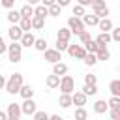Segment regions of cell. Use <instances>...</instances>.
Returning <instances> with one entry per match:
<instances>
[{"instance_id": "6da1fadb", "label": "cell", "mask_w": 120, "mask_h": 120, "mask_svg": "<svg viewBox=\"0 0 120 120\" xmlns=\"http://www.w3.org/2000/svg\"><path fill=\"white\" fill-rule=\"evenodd\" d=\"M21 84H22V75L21 73H13L9 77V81H8V84H6V90L9 94H17L19 88H21Z\"/></svg>"}, {"instance_id": "7a4b0ae2", "label": "cell", "mask_w": 120, "mask_h": 120, "mask_svg": "<svg viewBox=\"0 0 120 120\" xmlns=\"http://www.w3.org/2000/svg\"><path fill=\"white\" fill-rule=\"evenodd\" d=\"M90 4H92V8H94V11H96L98 17H107L109 15V8L105 6L103 0H92Z\"/></svg>"}, {"instance_id": "3957f363", "label": "cell", "mask_w": 120, "mask_h": 120, "mask_svg": "<svg viewBox=\"0 0 120 120\" xmlns=\"http://www.w3.org/2000/svg\"><path fill=\"white\" fill-rule=\"evenodd\" d=\"M21 43H17V41H13L11 45H9V60L11 62H19L21 60Z\"/></svg>"}, {"instance_id": "277c9868", "label": "cell", "mask_w": 120, "mask_h": 120, "mask_svg": "<svg viewBox=\"0 0 120 120\" xmlns=\"http://www.w3.org/2000/svg\"><path fill=\"white\" fill-rule=\"evenodd\" d=\"M58 84H60V90H62L64 94H69V92L73 90V84H75V82H73V79H71L69 75H64Z\"/></svg>"}, {"instance_id": "5b68a950", "label": "cell", "mask_w": 120, "mask_h": 120, "mask_svg": "<svg viewBox=\"0 0 120 120\" xmlns=\"http://www.w3.org/2000/svg\"><path fill=\"white\" fill-rule=\"evenodd\" d=\"M68 24H69V28L75 32V34H79L84 26H82V22H81V19L79 17H69V21H68Z\"/></svg>"}, {"instance_id": "8992f818", "label": "cell", "mask_w": 120, "mask_h": 120, "mask_svg": "<svg viewBox=\"0 0 120 120\" xmlns=\"http://www.w3.org/2000/svg\"><path fill=\"white\" fill-rule=\"evenodd\" d=\"M68 51H69L71 56H77V58H84V54H86V51H84L81 45H69Z\"/></svg>"}, {"instance_id": "52a82bcc", "label": "cell", "mask_w": 120, "mask_h": 120, "mask_svg": "<svg viewBox=\"0 0 120 120\" xmlns=\"http://www.w3.org/2000/svg\"><path fill=\"white\" fill-rule=\"evenodd\" d=\"M45 60L49 62H60V51H52V49H47L45 51Z\"/></svg>"}, {"instance_id": "ba28073f", "label": "cell", "mask_w": 120, "mask_h": 120, "mask_svg": "<svg viewBox=\"0 0 120 120\" xmlns=\"http://www.w3.org/2000/svg\"><path fill=\"white\" fill-rule=\"evenodd\" d=\"M22 111H24L26 114H32V112L36 111V103L32 101V98H26V99H24V103H22Z\"/></svg>"}, {"instance_id": "9c48e42d", "label": "cell", "mask_w": 120, "mask_h": 120, "mask_svg": "<svg viewBox=\"0 0 120 120\" xmlns=\"http://www.w3.org/2000/svg\"><path fill=\"white\" fill-rule=\"evenodd\" d=\"M19 114H21V111H19V105H17V103H9L8 116H9L11 120H17V118H19Z\"/></svg>"}, {"instance_id": "30bf717a", "label": "cell", "mask_w": 120, "mask_h": 120, "mask_svg": "<svg viewBox=\"0 0 120 120\" xmlns=\"http://www.w3.org/2000/svg\"><path fill=\"white\" fill-rule=\"evenodd\" d=\"M34 41H36V38H34L30 32H26V34H22V36H21V45H24V47L34 45Z\"/></svg>"}, {"instance_id": "8fae6325", "label": "cell", "mask_w": 120, "mask_h": 120, "mask_svg": "<svg viewBox=\"0 0 120 120\" xmlns=\"http://www.w3.org/2000/svg\"><path fill=\"white\" fill-rule=\"evenodd\" d=\"M21 36H22V30H21V26H11L9 28V38L13 39V41H17V39H21Z\"/></svg>"}, {"instance_id": "7c38bea8", "label": "cell", "mask_w": 120, "mask_h": 120, "mask_svg": "<svg viewBox=\"0 0 120 120\" xmlns=\"http://www.w3.org/2000/svg\"><path fill=\"white\" fill-rule=\"evenodd\" d=\"M96 52H98V56H96L98 60H109V56H111V54H109V51L105 49V45H99Z\"/></svg>"}, {"instance_id": "4fadbf2b", "label": "cell", "mask_w": 120, "mask_h": 120, "mask_svg": "<svg viewBox=\"0 0 120 120\" xmlns=\"http://www.w3.org/2000/svg\"><path fill=\"white\" fill-rule=\"evenodd\" d=\"M98 24H99V28H101V32H109L111 28H112V22L107 19V17H103L101 21H98Z\"/></svg>"}, {"instance_id": "5bb4252c", "label": "cell", "mask_w": 120, "mask_h": 120, "mask_svg": "<svg viewBox=\"0 0 120 120\" xmlns=\"http://www.w3.org/2000/svg\"><path fill=\"white\" fill-rule=\"evenodd\" d=\"M71 101H73L75 105H84V103H86V96H84L82 92H75V96L71 98Z\"/></svg>"}, {"instance_id": "9a60e30c", "label": "cell", "mask_w": 120, "mask_h": 120, "mask_svg": "<svg viewBox=\"0 0 120 120\" xmlns=\"http://www.w3.org/2000/svg\"><path fill=\"white\" fill-rule=\"evenodd\" d=\"M58 82H60V75H49L47 77V86L49 88H54V86H58Z\"/></svg>"}, {"instance_id": "2e32d148", "label": "cell", "mask_w": 120, "mask_h": 120, "mask_svg": "<svg viewBox=\"0 0 120 120\" xmlns=\"http://www.w3.org/2000/svg\"><path fill=\"white\" fill-rule=\"evenodd\" d=\"M96 41H98V45H107V43L111 41V36H109L107 32H101V34L96 38Z\"/></svg>"}, {"instance_id": "e0dca14e", "label": "cell", "mask_w": 120, "mask_h": 120, "mask_svg": "<svg viewBox=\"0 0 120 120\" xmlns=\"http://www.w3.org/2000/svg\"><path fill=\"white\" fill-rule=\"evenodd\" d=\"M19 92H21V96L26 99V98H32V94H34V90H32V86H22L21 84V88H19Z\"/></svg>"}, {"instance_id": "ac0fdd59", "label": "cell", "mask_w": 120, "mask_h": 120, "mask_svg": "<svg viewBox=\"0 0 120 120\" xmlns=\"http://www.w3.org/2000/svg\"><path fill=\"white\" fill-rule=\"evenodd\" d=\"M66 71H68L66 64H62V62H54V73H56V75H64Z\"/></svg>"}, {"instance_id": "d6986e66", "label": "cell", "mask_w": 120, "mask_h": 120, "mask_svg": "<svg viewBox=\"0 0 120 120\" xmlns=\"http://www.w3.org/2000/svg\"><path fill=\"white\" fill-rule=\"evenodd\" d=\"M32 15H34V9H32V6H30V4H26V6L21 9V17H28V19H30Z\"/></svg>"}, {"instance_id": "ffe728a7", "label": "cell", "mask_w": 120, "mask_h": 120, "mask_svg": "<svg viewBox=\"0 0 120 120\" xmlns=\"http://www.w3.org/2000/svg\"><path fill=\"white\" fill-rule=\"evenodd\" d=\"M43 19H45V17H39V15H36V17L30 21V26H34V28H41V26H43Z\"/></svg>"}, {"instance_id": "44dd1931", "label": "cell", "mask_w": 120, "mask_h": 120, "mask_svg": "<svg viewBox=\"0 0 120 120\" xmlns=\"http://www.w3.org/2000/svg\"><path fill=\"white\" fill-rule=\"evenodd\" d=\"M84 45H86V49H88L90 52H96V51H98V47H99V45H98V41H96V39H92V38H90Z\"/></svg>"}, {"instance_id": "7402d4cb", "label": "cell", "mask_w": 120, "mask_h": 120, "mask_svg": "<svg viewBox=\"0 0 120 120\" xmlns=\"http://www.w3.org/2000/svg\"><path fill=\"white\" fill-rule=\"evenodd\" d=\"M98 90H96V84H84V88H82V94L84 96H94Z\"/></svg>"}, {"instance_id": "603a6c76", "label": "cell", "mask_w": 120, "mask_h": 120, "mask_svg": "<svg viewBox=\"0 0 120 120\" xmlns=\"http://www.w3.org/2000/svg\"><path fill=\"white\" fill-rule=\"evenodd\" d=\"M8 19H9V22H17V21H21V11H9L8 13Z\"/></svg>"}, {"instance_id": "cb8c5ba5", "label": "cell", "mask_w": 120, "mask_h": 120, "mask_svg": "<svg viewBox=\"0 0 120 120\" xmlns=\"http://www.w3.org/2000/svg\"><path fill=\"white\" fill-rule=\"evenodd\" d=\"M98 15H84V22L88 24V26H94V24H98Z\"/></svg>"}, {"instance_id": "d4e9b609", "label": "cell", "mask_w": 120, "mask_h": 120, "mask_svg": "<svg viewBox=\"0 0 120 120\" xmlns=\"http://www.w3.org/2000/svg\"><path fill=\"white\" fill-rule=\"evenodd\" d=\"M111 92H112V96H120V81L111 82Z\"/></svg>"}, {"instance_id": "484cf974", "label": "cell", "mask_w": 120, "mask_h": 120, "mask_svg": "<svg viewBox=\"0 0 120 120\" xmlns=\"http://www.w3.org/2000/svg\"><path fill=\"white\" fill-rule=\"evenodd\" d=\"M94 109H96V112H105L107 111V103L103 99H99V101H96V107Z\"/></svg>"}, {"instance_id": "4316f807", "label": "cell", "mask_w": 120, "mask_h": 120, "mask_svg": "<svg viewBox=\"0 0 120 120\" xmlns=\"http://www.w3.org/2000/svg\"><path fill=\"white\" fill-rule=\"evenodd\" d=\"M58 39L68 41V39H69V30H68V28H60V30H58Z\"/></svg>"}, {"instance_id": "83f0119b", "label": "cell", "mask_w": 120, "mask_h": 120, "mask_svg": "<svg viewBox=\"0 0 120 120\" xmlns=\"http://www.w3.org/2000/svg\"><path fill=\"white\" fill-rule=\"evenodd\" d=\"M60 105H62V107H69V105H71V98H69L68 94H62V96H60Z\"/></svg>"}, {"instance_id": "f1b7e54d", "label": "cell", "mask_w": 120, "mask_h": 120, "mask_svg": "<svg viewBox=\"0 0 120 120\" xmlns=\"http://www.w3.org/2000/svg\"><path fill=\"white\" fill-rule=\"evenodd\" d=\"M96 60H98V58H96L94 54H84V64H86V66H94Z\"/></svg>"}, {"instance_id": "f546056e", "label": "cell", "mask_w": 120, "mask_h": 120, "mask_svg": "<svg viewBox=\"0 0 120 120\" xmlns=\"http://www.w3.org/2000/svg\"><path fill=\"white\" fill-rule=\"evenodd\" d=\"M47 13H51V15H54V17H56V15L60 13V6H54V4H51V6H49V9H47Z\"/></svg>"}, {"instance_id": "4dcf8cb0", "label": "cell", "mask_w": 120, "mask_h": 120, "mask_svg": "<svg viewBox=\"0 0 120 120\" xmlns=\"http://www.w3.org/2000/svg\"><path fill=\"white\" fill-rule=\"evenodd\" d=\"M34 45H36V49H38V51H45L47 41H45V39H36V41H34Z\"/></svg>"}, {"instance_id": "1f68e13d", "label": "cell", "mask_w": 120, "mask_h": 120, "mask_svg": "<svg viewBox=\"0 0 120 120\" xmlns=\"http://www.w3.org/2000/svg\"><path fill=\"white\" fill-rule=\"evenodd\" d=\"M21 30H30V19H28V17H22V21H21Z\"/></svg>"}, {"instance_id": "d6a6232c", "label": "cell", "mask_w": 120, "mask_h": 120, "mask_svg": "<svg viewBox=\"0 0 120 120\" xmlns=\"http://www.w3.org/2000/svg\"><path fill=\"white\" fill-rule=\"evenodd\" d=\"M79 38H81V41H82V43H86V41L90 39V34H88V32H86L84 28H82V30L79 32Z\"/></svg>"}, {"instance_id": "836d02e7", "label": "cell", "mask_w": 120, "mask_h": 120, "mask_svg": "<svg viewBox=\"0 0 120 120\" xmlns=\"http://www.w3.org/2000/svg\"><path fill=\"white\" fill-rule=\"evenodd\" d=\"M66 49H68V41L58 39V41H56V51H66Z\"/></svg>"}, {"instance_id": "e575fe53", "label": "cell", "mask_w": 120, "mask_h": 120, "mask_svg": "<svg viewBox=\"0 0 120 120\" xmlns=\"http://www.w3.org/2000/svg\"><path fill=\"white\" fill-rule=\"evenodd\" d=\"M107 105H111L112 109H116V107H120V98H118V96H112V99H111V101H109Z\"/></svg>"}, {"instance_id": "d590c367", "label": "cell", "mask_w": 120, "mask_h": 120, "mask_svg": "<svg viewBox=\"0 0 120 120\" xmlns=\"http://www.w3.org/2000/svg\"><path fill=\"white\" fill-rule=\"evenodd\" d=\"M73 15H75V17H79V15H84V8H82L81 4H79V6H75V8H73Z\"/></svg>"}, {"instance_id": "8d00e7d4", "label": "cell", "mask_w": 120, "mask_h": 120, "mask_svg": "<svg viewBox=\"0 0 120 120\" xmlns=\"http://www.w3.org/2000/svg\"><path fill=\"white\" fill-rule=\"evenodd\" d=\"M36 15H39V17H45L47 15V8L45 6H39V8H36V11H34Z\"/></svg>"}, {"instance_id": "74e56055", "label": "cell", "mask_w": 120, "mask_h": 120, "mask_svg": "<svg viewBox=\"0 0 120 120\" xmlns=\"http://www.w3.org/2000/svg\"><path fill=\"white\" fill-rule=\"evenodd\" d=\"M75 116H77L79 120H84V118H86V111H84V109H79V111L75 112Z\"/></svg>"}, {"instance_id": "f35d334b", "label": "cell", "mask_w": 120, "mask_h": 120, "mask_svg": "<svg viewBox=\"0 0 120 120\" xmlns=\"http://www.w3.org/2000/svg\"><path fill=\"white\" fill-rule=\"evenodd\" d=\"M84 81H86V84H96V77L94 75H86Z\"/></svg>"}, {"instance_id": "ab89813d", "label": "cell", "mask_w": 120, "mask_h": 120, "mask_svg": "<svg viewBox=\"0 0 120 120\" xmlns=\"http://www.w3.org/2000/svg\"><path fill=\"white\" fill-rule=\"evenodd\" d=\"M111 30H112V28H111ZM112 39H116V41L120 39V28H114V30H112Z\"/></svg>"}, {"instance_id": "60d3db41", "label": "cell", "mask_w": 120, "mask_h": 120, "mask_svg": "<svg viewBox=\"0 0 120 120\" xmlns=\"http://www.w3.org/2000/svg\"><path fill=\"white\" fill-rule=\"evenodd\" d=\"M13 2H15V0H2V6H4V8H11Z\"/></svg>"}, {"instance_id": "b9f144b4", "label": "cell", "mask_w": 120, "mask_h": 120, "mask_svg": "<svg viewBox=\"0 0 120 120\" xmlns=\"http://www.w3.org/2000/svg\"><path fill=\"white\" fill-rule=\"evenodd\" d=\"M111 114H112V118H114V120H118V118H120V112H118V107H116V109H112V112H111Z\"/></svg>"}, {"instance_id": "7bdbcfd3", "label": "cell", "mask_w": 120, "mask_h": 120, "mask_svg": "<svg viewBox=\"0 0 120 120\" xmlns=\"http://www.w3.org/2000/svg\"><path fill=\"white\" fill-rule=\"evenodd\" d=\"M36 118L41 120V118H47V112H36Z\"/></svg>"}, {"instance_id": "ee69618b", "label": "cell", "mask_w": 120, "mask_h": 120, "mask_svg": "<svg viewBox=\"0 0 120 120\" xmlns=\"http://www.w3.org/2000/svg\"><path fill=\"white\" fill-rule=\"evenodd\" d=\"M56 2H58V6H62V8H64V6H68V4H69V0H56Z\"/></svg>"}, {"instance_id": "f6af8a7d", "label": "cell", "mask_w": 120, "mask_h": 120, "mask_svg": "<svg viewBox=\"0 0 120 120\" xmlns=\"http://www.w3.org/2000/svg\"><path fill=\"white\" fill-rule=\"evenodd\" d=\"M4 51H6V45H4V39H2V38H0V54H2V52H4Z\"/></svg>"}, {"instance_id": "bcb514c9", "label": "cell", "mask_w": 120, "mask_h": 120, "mask_svg": "<svg viewBox=\"0 0 120 120\" xmlns=\"http://www.w3.org/2000/svg\"><path fill=\"white\" fill-rule=\"evenodd\" d=\"M90 2H92V0H79V4H81V6H86V4H90Z\"/></svg>"}, {"instance_id": "7dc6e473", "label": "cell", "mask_w": 120, "mask_h": 120, "mask_svg": "<svg viewBox=\"0 0 120 120\" xmlns=\"http://www.w3.org/2000/svg\"><path fill=\"white\" fill-rule=\"evenodd\" d=\"M52 2H54V0H43V4H45V6H51Z\"/></svg>"}, {"instance_id": "c3c4849f", "label": "cell", "mask_w": 120, "mask_h": 120, "mask_svg": "<svg viewBox=\"0 0 120 120\" xmlns=\"http://www.w3.org/2000/svg\"><path fill=\"white\" fill-rule=\"evenodd\" d=\"M4 84H6V82H4V77L0 75V90H2V86H4Z\"/></svg>"}, {"instance_id": "681fc988", "label": "cell", "mask_w": 120, "mask_h": 120, "mask_svg": "<svg viewBox=\"0 0 120 120\" xmlns=\"http://www.w3.org/2000/svg\"><path fill=\"white\" fill-rule=\"evenodd\" d=\"M8 118V114H4V112H0V120H6Z\"/></svg>"}, {"instance_id": "f907efd6", "label": "cell", "mask_w": 120, "mask_h": 120, "mask_svg": "<svg viewBox=\"0 0 120 120\" xmlns=\"http://www.w3.org/2000/svg\"><path fill=\"white\" fill-rule=\"evenodd\" d=\"M38 2H39V0H28V4H30V6H32V4H38Z\"/></svg>"}]
</instances>
